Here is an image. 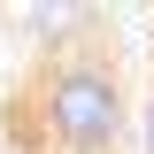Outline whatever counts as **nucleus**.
<instances>
[{"mask_svg": "<svg viewBox=\"0 0 154 154\" xmlns=\"http://www.w3.org/2000/svg\"><path fill=\"white\" fill-rule=\"evenodd\" d=\"M146 154H154V93H146Z\"/></svg>", "mask_w": 154, "mask_h": 154, "instance_id": "nucleus-2", "label": "nucleus"}, {"mask_svg": "<svg viewBox=\"0 0 154 154\" xmlns=\"http://www.w3.org/2000/svg\"><path fill=\"white\" fill-rule=\"evenodd\" d=\"M131 123V85L100 46H77L31 93V139L54 154H108Z\"/></svg>", "mask_w": 154, "mask_h": 154, "instance_id": "nucleus-1", "label": "nucleus"}]
</instances>
